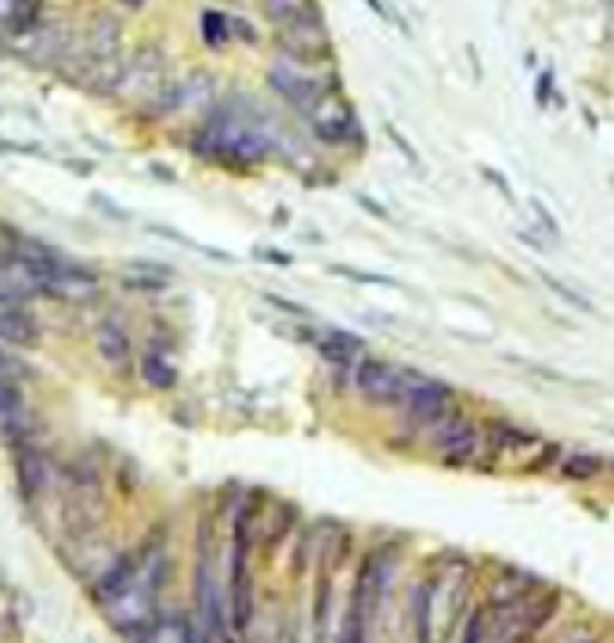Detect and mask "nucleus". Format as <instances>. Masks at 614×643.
I'll return each instance as SVG.
<instances>
[{
  "mask_svg": "<svg viewBox=\"0 0 614 643\" xmlns=\"http://www.w3.org/2000/svg\"><path fill=\"white\" fill-rule=\"evenodd\" d=\"M550 94H553V72L546 69V72L539 76V83H535V101H539V105H546V101H550Z\"/></svg>",
  "mask_w": 614,
  "mask_h": 643,
  "instance_id": "a19ab883",
  "label": "nucleus"
},
{
  "mask_svg": "<svg viewBox=\"0 0 614 643\" xmlns=\"http://www.w3.org/2000/svg\"><path fill=\"white\" fill-rule=\"evenodd\" d=\"M123 65H127V51L116 54V58H101V62H94V65L87 69L80 91H83L87 98H101V101H109L112 91H116V83H120V76H123Z\"/></svg>",
  "mask_w": 614,
  "mask_h": 643,
  "instance_id": "a211bd4d",
  "label": "nucleus"
},
{
  "mask_svg": "<svg viewBox=\"0 0 614 643\" xmlns=\"http://www.w3.org/2000/svg\"><path fill=\"white\" fill-rule=\"evenodd\" d=\"M561 456H564V448L557 445V441H539L535 445V456L528 459V474H542V470H550V466H557L561 463Z\"/></svg>",
  "mask_w": 614,
  "mask_h": 643,
  "instance_id": "cd10ccee",
  "label": "nucleus"
},
{
  "mask_svg": "<svg viewBox=\"0 0 614 643\" xmlns=\"http://www.w3.org/2000/svg\"><path fill=\"white\" fill-rule=\"evenodd\" d=\"M535 217L542 221V228H546V235H553V239H561V225H557V217L546 210V203H535Z\"/></svg>",
  "mask_w": 614,
  "mask_h": 643,
  "instance_id": "ea45409f",
  "label": "nucleus"
},
{
  "mask_svg": "<svg viewBox=\"0 0 614 643\" xmlns=\"http://www.w3.org/2000/svg\"><path fill=\"white\" fill-rule=\"evenodd\" d=\"M116 4H120V7H127V11H141L149 0H116Z\"/></svg>",
  "mask_w": 614,
  "mask_h": 643,
  "instance_id": "a18cd8bd",
  "label": "nucleus"
},
{
  "mask_svg": "<svg viewBox=\"0 0 614 643\" xmlns=\"http://www.w3.org/2000/svg\"><path fill=\"white\" fill-rule=\"evenodd\" d=\"M91 329H94V350H98V358L109 369H116V372H130L138 350H134V336H130L123 315L120 312H101Z\"/></svg>",
  "mask_w": 614,
  "mask_h": 643,
  "instance_id": "9d476101",
  "label": "nucleus"
},
{
  "mask_svg": "<svg viewBox=\"0 0 614 643\" xmlns=\"http://www.w3.org/2000/svg\"><path fill=\"white\" fill-rule=\"evenodd\" d=\"M416 369L408 365H394L387 358L376 354H361L350 365V390L369 405V408H398L405 398V387L412 379Z\"/></svg>",
  "mask_w": 614,
  "mask_h": 643,
  "instance_id": "423d86ee",
  "label": "nucleus"
},
{
  "mask_svg": "<svg viewBox=\"0 0 614 643\" xmlns=\"http://www.w3.org/2000/svg\"><path fill=\"white\" fill-rule=\"evenodd\" d=\"M329 275H340V279H350V283H361V286H387V290H398V279H390V275L358 272V268H343V264H329Z\"/></svg>",
  "mask_w": 614,
  "mask_h": 643,
  "instance_id": "bb28decb",
  "label": "nucleus"
},
{
  "mask_svg": "<svg viewBox=\"0 0 614 643\" xmlns=\"http://www.w3.org/2000/svg\"><path fill=\"white\" fill-rule=\"evenodd\" d=\"M0 112H4V109H0Z\"/></svg>",
  "mask_w": 614,
  "mask_h": 643,
  "instance_id": "09e8293b",
  "label": "nucleus"
},
{
  "mask_svg": "<svg viewBox=\"0 0 614 643\" xmlns=\"http://www.w3.org/2000/svg\"><path fill=\"white\" fill-rule=\"evenodd\" d=\"M145 347H149V350H159V354H174V350H177V332L163 319H149Z\"/></svg>",
  "mask_w": 614,
  "mask_h": 643,
  "instance_id": "a878e982",
  "label": "nucleus"
},
{
  "mask_svg": "<svg viewBox=\"0 0 614 643\" xmlns=\"http://www.w3.org/2000/svg\"><path fill=\"white\" fill-rule=\"evenodd\" d=\"M539 279H542V283H546V286H550V290H553V293H557V297H561V301H568V304H575V308H579V312H593V304H590V301H586V297H579V293H575V290H568V286H564V283H561V279H553V275H550V272H542V275H539Z\"/></svg>",
  "mask_w": 614,
  "mask_h": 643,
  "instance_id": "2f4dec72",
  "label": "nucleus"
},
{
  "mask_svg": "<svg viewBox=\"0 0 614 643\" xmlns=\"http://www.w3.org/2000/svg\"><path fill=\"white\" fill-rule=\"evenodd\" d=\"M62 167H69L72 174H80V178H91L94 170H98V163L94 159H76V156H65L62 159Z\"/></svg>",
  "mask_w": 614,
  "mask_h": 643,
  "instance_id": "58836bf2",
  "label": "nucleus"
},
{
  "mask_svg": "<svg viewBox=\"0 0 614 643\" xmlns=\"http://www.w3.org/2000/svg\"><path fill=\"white\" fill-rule=\"evenodd\" d=\"M481 174H484V181H488V185H495V188H499V192H503V196L513 203V188H510V181H506V178H503L495 167H481Z\"/></svg>",
  "mask_w": 614,
  "mask_h": 643,
  "instance_id": "e433bc0d",
  "label": "nucleus"
},
{
  "mask_svg": "<svg viewBox=\"0 0 614 643\" xmlns=\"http://www.w3.org/2000/svg\"><path fill=\"white\" fill-rule=\"evenodd\" d=\"M145 170H149L159 185H177V170H174V167H167V163H159V159H152Z\"/></svg>",
  "mask_w": 614,
  "mask_h": 643,
  "instance_id": "c9c22d12",
  "label": "nucleus"
},
{
  "mask_svg": "<svg viewBox=\"0 0 614 643\" xmlns=\"http://www.w3.org/2000/svg\"><path fill=\"white\" fill-rule=\"evenodd\" d=\"M174 579V535L170 524H152L138 542L123 546L116 564L87 586L91 604L123 640H134L163 608Z\"/></svg>",
  "mask_w": 614,
  "mask_h": 643,
  "instance_id": "f257e3e1",
  "label": "nucleus"
},
{
  "mask_svg": "<svg viewBox=\"0 0 614 643\" xmlns=\"http://www.w3.org/2000/svg\"><path fill=\"white\" fill-rule=\"evenodd\" d=\"M127 643H203V633L192 619V608H159V615Z\"/></svg>",
  "mask_w": 614,
  "mask_h": 643,
  "instance_id": "f8f14e48",
  "label": "nucleus"
},
{
  "mask_svg": "<svg viewBox=\"0 0 614 643\" xmlns=\"http://www.w3.org/2000/svg\"><path fill=\"white\" fill-rule=\"evenodd\" d=\"M361 4H365L372 14H379L383 22H390V11H387V4H383V0H361Z\"/></svg>",
  "mask_w": 614,
  "mask_h": 643,
  "instance_id": "c03bdc74",
  "label": "nucleus"
},
{
  "mask_svg": "<svg viewBox=\"0 0 614 643\" xmlns=\"http://www.w3.org/2000/svg\"><path fill=\"white\" fill-rule=\"evenodd\" d=\"M272 221H275V225H286V221H290V214H286V210H275V217H272Z\"/></svg>",
  "mask_w": 614,
  "mask_h": 643,
  "instance_id": "de8ad7c7",
  "label": "nucleus"
},
{
  "mask_svg": "<svg viewBox=\"0 0 614 643\" xmlns=\"http://www.w3.org/2000/svg\"><path fill=\"white\" fill-rule=\"evenodd\" d=\"M0 643H18V626L0 611Z\"/></svg>",
  "mask_w": 614,
  "mask_h": 643,
  "instance_id": "37998d69",
  "label": "nucleus"
},
{
  "mask_svg": "<svg viewBox=\"0 0 614 643\" xmlns=\"http://www.w3.org/2000/svg\"><path fill=\"white\" fill-rule=\"evenodd\" d=\"M301 123H304L311 145L329 149V152H354V156H358V152L365 149V141H369V138H365V127H361V120H358V109L347 101L343 91L325 94Z\"/></svg>",
  "mask_w": 614,
  "mask_h": 643,
  "instance_id": "7ed1b4c3",
  "label": "nucleus"
},
{
  "mask_svg": "<svg viewBox=\"0 0 614 643\" xmlns=\"http://www.w3.org/2000/svg\"><path fill=\"white\" fill-rule=\"evenodd\" d=\"M557 470H561L564 481H593V477L604 474V459L593 456V452H564Z\"/></svg>",
  "mask_w": 614,
  "mask_h": 643,
  "instance_id": "4be33fe9",
  "label": "nucleus"
},
{
  "mask_svg": "<svg viewBox=\"0 0 614 643\" xmlns=\"http://www.w3.org/2000/svg\"><path fill=\"white\" fill-rule=\"evenodd\" d=\"M321 361H329L332 369H350L361 354H369V343L365 336L350 332V329H340V325H314V343Z\"/></svg>",
  "mask_w": 614,
  "mask_h": 643,
  "instance_id": "ddd939ff",
  "label": "nucleus"
},
{
  "mask_svg": "<svg viewBox=\"0 0 614 643\" xmlns=\"http://www.w3.org/2000/svg\"><path fill=\"white\" fill-rule=\"evenodd\" d=\"M456 643H492V611H488V604H477V608H470L463 615Z\"/></svg>",
  "mask_w": 614,
  "mask_h": 643,
  "instance_id": "5701e85b",
  "label": "nucleus"
},
{
  "mask_svg": "<svg viewBox=\"0 0 614 643\" xmlns=\"http://www.w3.org/2000/svg\"><path fill=\"white\" fill-rule=\"evenodd\" d=\"M228 36H232V43H243V47H257L261 43L257 25L250 18H243V14H228Z\"/></svg>",
  "mask_w": 614,
  "mask_h": 643,
  "instance_id": "c85d7f7f",
  "label": "nucleus"
},
{
  "mask_svg": "<svg viewBox=\"0 0 614 643\" xmlns=\"http://www.w3.org/2000/svg\"><path fill=\"white\" fill-rule=\"evenodd\" d=\"M0 379H14V383H25V387H29V383L36 379V369H33V361H29L22 350L0 343Z\"/></svg>",
  "mask_w": 614,
  "mask_h": 643,
  "instance_id": "393cba45",
  "label": "nucleus"
},
{
  "mask_svg": "<svg viewBox=\"0 0 614 643\" xmlns=\"http://www.w3.org/2000/svg\"><path fill=\"white\" fill-rule=\"evenodd\" d=\"M170 80V58L163 47L156 43H141L138 51L127 54V65H123V76L112 91V105H123L127 112L138 109L145 98H152L163 83Z\"/></svg>",
  "mask_w": 614,
  "mask_h": 643,
  "instance_id": "0eeeda50",
  "label": "nucleus"
},
{
  "mask_svg": "<svg viewBox=\"0 0 614 643\" xmlns=\"http://www.w3.org/2000/svg\"><path fill=\"white\" fill-rule=\"evenodd\" d=\"M199 36H203V43L210 51H225L232 43V36H228V14L217 11V7H203L199 11Z\"/></svg>",
  "mask_w": 614,
  "mask_h": 643,
  "instance_id": "b1692460",
  "label": "nucleus"
},
{
  "mask_svg": "<svg viewBox=\"0 0 614 643\" xmlns=\"http://www.w3.org/2000/svg\"><path fill=\"white\" fill-rule=\"evenodd\" d=\"M387 138L394 141V149H398V152H401V156H405V159H408L416 170H423V159H419V152L412 149V141H405V138H401V130H398V127H390V123H387Z\"/></svg>",
  "mask_w": 614,
  "mask_h": 643,
  "instance_id": "72a5a7b5",
  "label": "nucleus"
},
{
  "mask_svg": "<svg viewBox=\"0 0 614 643\" xmlns=\"http://www.w3.org/2000/svg\"><path fill=\"white\" fill-rule=\"evenodd\" d=\"M261 301H264V304H272L275 312H283V315H290V319L311 322V308H304V304H297V301H286V297H279V293H261Z\"/></svg>",
  "mask_w": 614,
  "mask_h": 643,
  "instance_id": "7c9ffc66",
  "label": "nucleus"
},
{
  "mask_svg": "<svg viewBox=\"0 0 614 643\" xmlns=\"http://www.w3.org/2000/svg\"><path fill=\"white\" fill-rule=\"evenodd\" d=\"M80 40H83V51L94 62L116 58V54H123V18L116 11H98L87 22V29L80 33Z\"/></svg>",
  "mask_w": 614,
  "mask_h": 643,
  "instance_id": "2eb2a0df",
  "label": "nucleus"
},
{
  "mask_svg": "<svg viewBox=\"0 0 614 643\" xmlns=\"http://www.w3.org/2000/svg\"><path fill=\"white\" fill-rule=\"evenodd\" d=\"M459 405V390L437 376H427V372H412L408 387H405V398L398 405V416L405 423V434L419 430V427H430L437 423L441 416H448L452 408Z\"/></svg>",
  "mask_w": 614,
  "mask_h": 643,
  "instance_id": "6e6552de",
  "label": "nucleus"
},
{
  "mask_svg": "<svg viewBox=\"0 0 614 643\" xmlns=\"http://www.w3.org/2000/svg\"><path fill=\"white\" fill-rule=\"evenodd\" d=\"M76 29L69 25V22H40L33 33H25L22 40H7V54H14L22 65H29V69H54L62 58H65V51L76 43Z\"/></svg>",
  "mask_w": 614,
  "mask_h": 643,
  "instance_id": "1a4fd4ad",
  "label": "nucleus"
},
{
  "mask_svg": "<svg viewBox=\"0 0 614 643\" xmlns=\"http://www.w3.org/2000/svg\"><path fill=\"white\" fill-rule=\"evenodd\" d=\"M358 206H361V210H365L369 217H379V221H390V210H387L383 203H376L372 196H365V192L358 196Z\"/></svg>",
  "mask_w": 614,
  "mask_h": 643,
  "instance_id": "4c0bfd02",
  "label": "nucleus"
},
{
  "mask_svg": "<svg viewBox=\"0 0 614 643\" xmlns=\"http://www.w3.org/2000/svg\"><path fill=\"white\" fill-rule=\"evenodd\" d=\"M11 456V474H14V488L22 495V503L40 513L43 506H58V452L51 441L40 445H25L7 452Z\"/></svg>",
  "mask_w": 614,
  "mask_h": 643,
  "instance_id": "20e7f679",
  "label": "nucleus"
},
{
  "mask_svg": "<svg viewBox=\"0 0 614 643\" xmlns=\"http://www.w3.org/2000/svg\"><path fill=\"white\" fill-rule=\"evenodd\" d=\"M0 156H25V159H43L47 152L36 141H14V138H0Z\"/></svg>",
  "mask_w": 614,
  "mask_h": 643,
  "instance_id": "473e14b6",
  "label": "nucleus"
},
{
  "mask_svg": "<svg viewBox=\"0 0 614 643\" xmlns=\"http://www.w3.org/2000/svg\"><path fill=\"white\" fill-rule=\"evenodd\" d=\"M304 243H311V246H318V243H325V235H318V232H307Z\"/></svg>",
  "mask_w": 614,
  "mask_h": 643,
  "instance_id": "49530a36",
  "label": "nucleus"
},
{
  "mask_svg": "<svg viewBox=\"0 0 614 643\" xmlns=\"http://www.w3.org/2000/svg\"><path fill=\"white\" fill-rule=\"evenodd\" d=\"M437 597H441V571L423 575L405 604V637L408 643H434V622H437Z\"/></svg>",
  "mask_w": 614,
  "mask_h": 643,
  "instance_id": "9b49d317",
  "label": "nucleus"
},
{
  "mask_svg": "<svg viewBox=\"0 0 614 643\" xmlns=\"http://www.w3.org/2000/svg\"><path fill=\"white\" fill-rule=\"evenodd\" d=\"M261 14L268 18V25H290V22H304V18H321V4L318 0H257Z\"/></svg>",
  "mask_w": 614,
  "mask_h": 643,
  "instance_id": "6ab92c4d",
  "label": "nucleus"
},
{
  "mask_svg": "<svg viewBox=\"0 0 614 643\" xmlns=\"http://www.w3.org/2000/svg\"><path fill=\"white\" fill-rule=\"evenodd\" d=\"M149 232L152 235H159V239H167V243H177V246H185V250H192V254H199V257H206V261H217V264H235V257L228 254V250H217V246H206V243H196V239H188L185 232H177V228H170V225H149Z\"/></svg>",
  "mask_w": 614,
  "mask_h": 643,
  "instance_id": "412c9836",
  "label": "nucleus"
},
{
  "mask_svg": "<svg viewBox=\"0 0 614 643\" xmlns=\"http://www.w3.org/2000/svg\"><path fill=\"white\" fill-rule=\"evenodd\" d=\"M43 340V319L36 315L33 304L4 308L0 312V343L14 350H36Z\"/></svg>",
  "mask_w": 614,
  "mask_h": 643,
  "instance_id": "4468645a",
  "label": "nucleus"
},
{
  "mask_svg": "<svg viewBox=\"0 0 614 643\" xmlns=\"http://www.w3.org/2000/svg\"><path fill=\"white\" fill-rule=\"evenodd\" d=\"M87 203H91V210H98V214L109 217V221H130V210H123V206H120L116 199H109L105 192H91Z\"/></svg>",
  "mask_w": 614,
  "mask_h": 643,
  "instance_id": "c756f323",
  "label": "nucleus"
},
{
  "mask_svg": "<svg viewBox=\"0 0 614 643\" xmlns=\"http://www.w3.org/2000/svg\"><path fill=\"white\" fill-rule=\"evenodd\" d=\"M264 83H268V91L286 105V112H293L297 120H304L325 94L343 91V76H340L336 65L307 69V65H293V62H286V58H275V62L268 65Z\"/></svg>",
  "mask_w": 614,
  "mask_h": 643,
  "instance_id": "f03ea898",
  "label": "nucleus"
},
{
  "mask_svg": "<svg viewBox=\"0 0 614 643\" xmlns=\"http://www.w3.org/2000/svg\"><path fill=\"white\" fill-rule=\"evenodd\" d=\"M272 47H275V58H286L293 65H307V69L336 65V43L329 36L325 14L321 18H304V22H290V25H275L272 29Z\"/></svg>",
  "mask_w": 614,
  "mask_h": 643,
  "instance_id": "39448f33",
  "label": "nucleus"
},
{
  "mask_svg": "<svg viewBox=\"0 0 614 643\" xmlns=\"http://www.w3.org/2000/svg\"><path fill=\"white\" fill-rule=\"evenodd\" d=\"M134 372H138L141 387L152 390V394H170V390L181 387V369L174 365V358H170V354H159V350H149V347L138 350Z\"/></svg>",
  "mask_w": 614,
  "mask_h": 643,
  "instance_id": "dca6fc26",
  "label": "nucleus"
},
{
  "mask_svg": "<svg viewBox=\"0 0 614 643\" xmlns=\"http://www.w3.org/2000/svg\"><path fill=\"white\" fill-rule=\"evenodd\" d=\"M254 257H257V261H268V264H275V268H293V254L275 250V246H254Z\"/></svg>",
  "mask_w": 614,
  "mask_h": 643,
  "instance_id": "f704fd0d",
  "label": "nucleus"
},
{
  "mask_svg": "<svg viewBox=\"0 0 614 643\" xmlns=\"http://www.w3.org/2000/svg\"><path fill=\"white\" fill-rule=\"evenodd\" d=\"M181 80V105H177V116H203L221 94H217V80L210 69H188Z\"/></svg>",
  "mask_w": 614,
  "mask_h": 643,
  "instance_id": "f3484780",
  "label": "nucleus"
},
{
  "mask_svg": "<svg viewBox=\"0 0 614 643\" xmlns=\"http://www.w3.org/2000/svg\"><path fill=\"white\" fill-rule=\"evenodd\" d=\"M127 268H138V272H152V275H170V279H174V272H170L163 261H130Z\"/></svg>",
  "mask_w": 614,
  "mask_h": 643,
  "instance_id": "79ce46f5",
  "label": "nucleus"
},
{
  "mask_svg": "<svg viewBox=\"0 0 614 643\" xmlns=\"http://www.w3.org/2000/svg\"><path fill=\"white\" fill-rule=\"evenodd\" d=\"M170 275H152V272H138V268H127L120 272V290L130 293V297H163L170 290Z\"/></svg>",
  "mask_w": 614,
  "mask_h": 643,
  "instance_id": "aec40b11",
  "label": "nucleus"
}]
</instances>
